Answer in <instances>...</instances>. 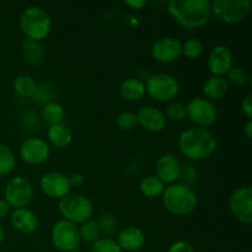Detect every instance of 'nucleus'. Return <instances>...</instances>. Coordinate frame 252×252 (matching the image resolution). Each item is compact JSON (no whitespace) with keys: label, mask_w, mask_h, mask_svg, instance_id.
<instances>
[{"label":"nucleus","mask_w":252,"mask_h":252,"mask_svg":"<svg viewBox=\"0 0 252 252\" xmlns=\"http://www.w3.org/2000/svg\"><path fill=\"white\" fill-rule=\"evenodd\" d=\"M167 11L181 27L197 30L211 20L212 4L208 0H170Z\"/></svg>","instance_id":"1"},{"label":"nucleus","mask_w":252,"mask_h":252,"mask_svg":"<svg viewBox=\"0 0 252 252\" xmlns=\"http://www.w3.org/2000/svg\"><path fill=\"white\" fill-rule=\"evenodd\" d=\"M179 150L185 158L189 160L208 159L217 150V138L207 128L191 127L180 134Z\"/></svg>","instance_id":"2"},{"label":"nucleus","mask_w":252,"mask_h":252,"mask_svg":"<svg viewBox=\"0 0 252 252\" xmlns=\"http://www.w3.org/2000/svg\"><path fill=\"white\" fill-rule=\"evenodd\" d=\"M162 204L169 213L177 217L191 214L198 204V197L192 187L185 184H172L165 187Z\"/></svg>","instance_id":"3"},{"label":"nucleus","mask_w":252,"mask_h":252,"mask_svg":"<svg viewBox=\"0 0 252 252\" xmlns=\"http://www.w3.org/2000/svg\"><path fill=\"white\" fill-rule=\"evenodd\" d=\"M20 27L25 38L42 41L52 30V20L48 12L42 7L32 5L26 7L20 16Z\"/></svg>","instance_id":"4"},{"label":"nucleus","mask_w":252,"mask_h":252,"mask_svg":"<svg viewBox=\"0 0 252 252\" xmlns=\"http://www.w3.org/2000/svg\"><path fill=\"white\" fill-rule=\"evenodd\" d=\"M59 213L64 219L74 224H83L90 220L94 214L93 202L80 193H69L59 199Z\"/></svg>","instance_id":"5"},{"label":"nucleus","mask_w":252,"mask_h":252,"mask_svg":"<svg viewBox=\"0 0 252 252\" xmlns=\"http://www.w3.org/2000/svg\"><path fill=\"white\" fill-rule=\"evenodd\" d=\"M211 4L214 17L229 25L243 22L251 10L250 0H214Z\"/></svg>","instance_id":"6"},{"label":"nucleus","mask_w":252,"mask_h":252,"mask_svg":"<svg viewBox=\"0 0 252 252\" xmlns=\"http://www.w3.org/2000/svg\"><path fill=\"white\" fill-rule=\"evenodd\" d=\"M145 93L149 94L152 98L160 102L171 101L179 94L180 85L176 78L167 73H158L150 75L147 79Z\"/></svg>","instance_id":"7"},{"label":"nucleus","mask_w":252,"mask_h":252,"mask_svg":"<svg viewBox=\"0 0 252 252\" xmlns=\"http://www.w3.org/2000/svg\"><path fill=\"white\" fill-rule=\"evenodd\" d=\"M51 240L58 251L74 252L81 243L78 225L65 219L58 220L52 228Z\"/></svg>","instance_id":"8"},{"label":"nucleus","mask_w":252,"mask_h":252,"mask_svg":"<svg viewBox=\"0 0 252 252\" xmlns=\"http://www.w3.org/2000/svg\"><path fill=\"white\" fill-rule=\"evenodd\" d=\"M187 117L196 127L207 128L216 123L218 112L213 102L203 97H194L186 105Z\"/></svg>","instance_id":"9"},{"label":"nucleus","mask_w":252,"mask_h":252,"mask_svg":"<svg viewBox=\"0 0 252 252\" xmlns=\"http://www.w3.org/2000/svg\"><path fill=\"white\" fill-rule=\"evenodd\" d=\"M4 197L6 203L12 208H25L33 197V187L27 179L16 176L6 184Z\"/></svg>","instance_id":"10"},{"label":"nucleus","mask_w":252,"mask_h":252,"mask_svg":"<svg viewBox=\"0 0 252 252\" xmlns=\"http://www.w3.org/2000/svg\"><path fill=\"white\" fill-rule=\"evenodd\" d=\"M229 209L236 220L245 225L252 223V189L239 187L229 198Z\"/></svg>","instance_id":"11"},{"label":"nucleus","mask_w":252,"mask_h":252,"mask_svg":"<svg viewBox=\"0 0 252 252\" xmlns=\"http://www.w3.org/2000/svg\"><path fill=\"white\" fill-rule=\"evenodd\" d=\"M20 158L30 165L43 164L51 154L48 143L38 137L25 139L19 148Z\"/></svg>","instance_id":"12"},{"label":"nucleus","mask_w":252,"mask_h":252,"mask_svg":"<svg viewBox=\"0 0 252 252\" xmlns=\"http://www.w3.org/2000/svg\"><path fill=\"white\" fill-rule=\"evenodd\" d=\"M39 187L47 197L54 199L64 198L71 189L68 176L57 171L44 174L39 180Z\"/></svg>","instance_id":"13"},{"label":"nucleus","mask_w":252,"mask_h":252,"mask_svg":"<svg viewBox=\"0 0 252 252\" xmlns=\"http://www.w3.org/2000/svg\"><path fill=\"white\" fill-rule=\"evenodd\" d=\"M152 56L159 63H172L182 56V42L176 37H162L152 47Z\"/></svg>","instance_id":"14"},{"label":"nucleus","mask_w":252,"mask_h":252,"mask_svg":"<svg viewBox=\"0 0 252 252\" xmlns=\"http://www.w3.org/2000/svg\"><path fill=\"white\" fill-rule=\"evenodd\" d=\"M208 69L212 76H223L233 68V52L225 44H217L208 56Z\"/></svg>","instance_id":"15"},{"label":"nucleus","mask_w":252,"mask_h":252,"mask_svg":"<svg viewBox=\"0 0 252 252\" xmlns=\"http://www.w3.org/2000/svg\"><path fill=\"white\" fill-rule=\"evenodd\" d=\"M182 165L176 157L171 154H165L158 159L155 164V176L165 184H176L181 179Z\"/></svg>","instance_id":"16"},{"label":"nucleus","mask_w":252,"mask_h":252,"mask_svg":"<svg viewBox=\"0 0 252 252\" xmlns=\"http://www.w3.org/2000/svg\"><path fill=\"white\" fill-rule=\"evenodd\" d=\"M135 115H137L138 125L150 133L161 132L166 126V117L164 112L154 106H143Z\"/></svg>","instance_id":"17"},{"label":"nucleus","mask_w":252,"mask_h":252,"mask_svg":"<svg viewBox=\"0 0 252 252\" xmlns=\"http://www.w3.org/2000/svg\"><path fill=\"white\" fill-rule=\"evenodd\" d=\"M10 221L15 230L21 234H26V235L33 233L38 225V218H37L36 213L26 207L14 209Z\"/></svg>","instance_id":"18"},{"label":"nucleus","mask_w":252,"mask_h":252,"mask_svg":"<svg viewBox=\"0 0 252 252\" xmlns=\"http://www.w3.org/2000/svg\"><path fill=\"white\" fill-rule=\"evenodd\" d=\"M117 244L122 251L134 252L140 250L145 244L144 233L135 226H127L117 235Z\"/></svg>","instance_id":"19"},{"label":"nucleus","mask_w":252,"mask_h":252,"mask_svg":"<svg viewBox=\"0 0 252 252\" xmlns=\"http://www.w3.org/2000/svg\"><path fill=\"white\" fill-rule=\"evenodd\" d=\"M47 138L53 147L58 148V149H64L71 144L73 134L65 125L59 123V125L49 126L48 130H47Z\"/></svg>","instance_id":"20"},{"label":"nucleus","mask_w":252,"mask_h":252,"mask_svg":"<svg viewBox=\"0 0 252 252\" xmlns=\"http://www.w3.org/2000/svg\"><path fill=\"white\" fill-rule=\"evenodd\" d=\"M21 51L25 62H27L30 65H39L46 58L43 46L37 41L25 38L21 44Z\"/></svg>","instance_id":"21"},{"label":"nucleus","mask_w":252,"mask_h":252,"mask_svg":"<svg viewBox=\"0 0 252 252\" xmlns=\"http://www.w3.org/2000/svg\"><path fill=\"white\" fill-rule=\"evenodd\" d=\"M229 90V83L223 76H211L203 85V94L207 100H220Z\"/></svg>","instance_id":"22"},{"label":"nucleus","mask_w":252,"mask_h":252,"mask_svg":"<svg viewBox=\"0 0 252 252\" xmlns=\"http://www.w3.org/2000/svg\"><path fill=\"white\" fill-rule=\"evenodd\" d=\"M120 94L125 100L138 101L145 95V85L140 79L129 78L122 81L120 86Z\"/></svg>","instance_id":"23"},{"label":"nucleus","mask_w":252,"mask_h":252,"mask_svg":"<svg viewBox=\"0 0 252 252\" xmlns=\"http://www.w3.org/2000/svg\"><path fill=\"white\" fill-rule=\"evenodd\" d=\"M139 189L143 196L153 199L158 198V197H161L162 192L165 189V185L155 175H148V176H145L140 181Z\"/></svg>","instance_id":"24"},{"label":"nucleus","mask_w":252,"mask_h":252,"mask_svg":"<svg viewBox=\"0 0 252 252\" xmlns=\"http://www.w3.org/2000/svg\"><path fill=\"white\" fill-rule=\"evenodd\" d=\"M12 88L20 97H32L37 89V83L32 76L24 74L15 79Z\"/></svg>","instance_id":"25"},{"label":"nucleus","mask_w":252,"mask_h":252,"mask_svg":"<svg viewBox=\"0 0 252 252\" xmlns=\"http://www.w3.org/2000/svg\"><path fill=\"white\" fill-rule=\"evenodd\" d=\"M42 118L49 126L59 125V123H62V121L64 118L63 107L58 102H56V101L46 103L43 106V108H42Z\"/></svg>","instance_id":"26"},{"label":"nucleus","mask_w":252,"mask_h":252,"mask_svg":"<svg viewBox=\"0 0 252 252\" xmlns=\"http://www.w3.org/2000/svg\"><path fill=\"white\" fill-rule=\"evenodd\" d=\"M16 158L11 148L6 144H0V175H7L15 169Z\"/></svg>","instance_id":"27"},{"label":"nucleus","mask_w":252,"mask_h":252,"mask_svg":"<svg viewBox=\"0 0 252 252\" xmlns=\"http://www.w3.org/2000/svg\"><path fill=\"white\" fill-rule=\"evenodd\" d=\"M79 234H80V240L85 241V243H95L97 239H100V228H98V224L96 220H90L85 221V223L81 224V226L79 228Z\"/></svg>","instance_id":"28"},{"label":"nucleus","mask_w":252,"mask_h":252,"mask_svg":"<svg viewBox=\"0 0 252 252\" xmlns=\"http://www.w3.org/2000/svg\"><path fill=\"white\" fill-rule=\"evenodd\" d=\"M204 44L198 38H189L182 44V54L189 59H197L203 54Z\"/></svg>","instance_id":"29"},{"label":"nucleus","mask_w":252,"mask_h":252,"mask_svg":"<svg viewBox=\"0 0 252 252\" xmlns=\"http://www.w3.org/2000/svg\"><path fill=\"white\" fill-rule=\"evenodd\" d=\"M90 252H123L118 246L117 241L112 238H100L93 243Z\"/></svg>","instance_id":"30"},{"label":"nucleus","mask_w":252,"mask_h":252,"mask_svg":"<svg viewBox=\"0 0 252 252\" xmlns=\"http://www.w3.org/2000/svg\"><path fill=\"white\" fill-rule=\"evenodd\" d=\"M164 115L166 117V120L169 118L170 121H174V122H181V121H184L187 117L186 105H184L181 102L170 103L166 107V111H165Z\"/></svg>","instance_id":"31"},{"label":"nucleus","mask_w":252,"mask_h":252,"mask_svg":"<svg viewBox=\"0 0 252 252\" xmlns=\"http://www.w3.org/2000/svg\"><path fill=\"white\" fill-rule=\"evenodd\" d=\"M52 86H49L48 84H42V85H37L36 91H34L33 96L31 98H33L34 102L42 103V105H46V103L52 102L53 101V90H52Z\"/></svg>","instance_id":"32"},{"label":"nucleus","mask_w":252,"mask_h":252,"mask_svg":"<svg viewBox=\"0 0 252 252\" xmlns=\"http://www.w3.org/2000/svg\"><path fill=\"white\" fill-rule=\"evenodd\" d=\"M117 126L122 130H132L138 126L137 115L134 112H122L117 117Z\"/></svg>","instance_id":"33"},{"label":"nucleus","mask_w":252,"mask_h":252,"mask_svg":"<svg viewBox=\"0 0 252 252\" xmlns=\"http://www.w3.org/2000/svg\"><path fill=\"white\" fill-rule=\"evenodd\" d=\"M97 224L100 231L107 234V235H112L116 231V228H117V220H116L115 216L111 213L102 214L97 220Z\"/></svg>","instance_id":"34"},{"label":"nucleus","mask_w":252,"mask_h":252,"mask_svg":"<svg viewBox=\"0 0 252 252\" xmlns=\"http://www.w3.org/2000/svg\"><path fill=\"white\" fill-rule=\"evenodd\" d=\"M226 75H228L229 81H230V83L235 84V85L238 86L245 85V84L249 81L248 73H246L245 69L240 68V66H233Z\"/></svg>","instance_id":"35"},{"label":"nucleus","mask_w":252,"mask_h":252,"mask_svg":"<svg viewBox=\"0 0 252 252\" xmlns=\"http://www.w3.org/2000/svg\"><path fill=\"white\" fill-rule=\"evenodd\" d=\"M167 252H194V249L192 248L191 244H189L187 241L179 240L175 241L174 244H171Z\"/></svg>","instance_id":"36"},{"label":"nucleus","mask_w":252,"mask_h":252,"mask_svg":"<svg viewBox=\"0 0 252 252\" xmlns=\"http://www.w3.org/2000/svg\"><path fill=\"white\" fill-rule=\"evenodd\" d=\"M181 177H184L185 181L189 182V184H194L197 181V171L193 169L192 166L187 165L186 167H182V172H181Z\"/></svg>","instance_id":"37"},{"label":"nucleus","mask_w":252,"mask_h":252,"mask_svg":"<svg viewBox=\"0 0 252 252\" xmlns=\"http://www.w3.org/2000/svg\"><path fill=\"white\" fill-rule=\"evenodd\" d=\"M241 110H243L244 115L246 116V117L249 118V120H251L252 117V95H246L245 97H244V100L241 101Z\"/></svg>","instance_id":"38"},{"label":"nucleus","mask_w":252,"mask_h":252,"mask_svg":"<svg viewBox=\"0 0 252 252\" xmlns=\"http://www.w3.org/2000/svg\"><path fill=\"white\" fill-rule=\"evenodd\" d=\"M69 184H70V187H80L81 185L84 184V176L79 172H74V174L69 175L68 176Z\"/></svg>","instance_id":"39"},{"label":"nucleus","mask_w":252,"mask_h":252,"mask_svg":"<svg viewBox=\"0 0 252 252\" xmlns=\"http://www.w3.org/2000/svg\"><path fill=\"white\" fill-rule=\"evenodd\" d=\"M125 4L129 6L132 10H140L147 5V1H143V0H128Z\"/></svg>","instance_id":"40"},{"label":"nucleus","mask_w":252,"mask_h":252,"mask_svg":"<svg viewBox=\"0 0 252 252\" xmlns=\"http://www.w3.org/2000/svg\"><path fill=\"white\" fill-rule=\"evenodd\" d=\"M10 208H11V207L6 203L5 199H0V219L5 218V217L9 214Z\"/></svg>","instance_id":"41"},{"label":"nucleus","mask_w":252,"mask_h":252,"mask_svg":"<svg viewBox=\"0 0 252 252\" xmlns=\"http://www.w3.org/2000/svg\"><path fill=\"white\" fill-rule=\"evenodd\" d=\"M244 134L246 135L248 139H251L252 138V121L251 120H249L248 122H246L245 127H244Z\"/></svg>","instance_id":"42"},{"label":"nucleus","mask_w":252,"mask_h":252,"mask_svg":"<svg viewBox=\"0 0 252 252\" xmlns=\"http://www.w3.org/2000/svg\"><path fill=\"white\" fill-rule=\"evenodd\" d=\"M4 239H5V230H4V228L0 225V244L4 241Z\"/></svg>","instance_id":"43"}]
</instances>
